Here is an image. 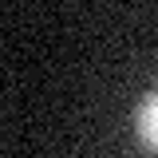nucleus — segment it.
Instances as JSON below:
<instances>
[{"instance_id":"obj_1","label":"nucleus","mask_w":158,"mask_h":158,"mask_svg":"<svg viewBox=\"0 0 158 158\" xmlns=\"http://www.w3.org/2000/svg\"><path fill=\"white\" fill-rule=\"evenodd\" d=\"M135 131H138V138L158 154V87L138 103V111H135Z\"/></svg>"}]
</instances>
